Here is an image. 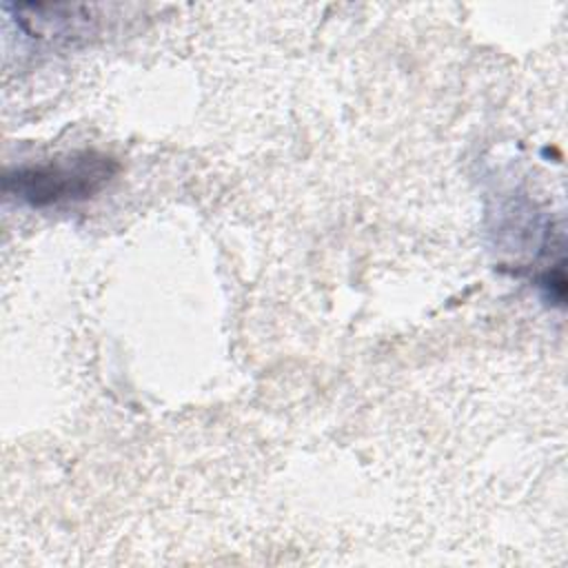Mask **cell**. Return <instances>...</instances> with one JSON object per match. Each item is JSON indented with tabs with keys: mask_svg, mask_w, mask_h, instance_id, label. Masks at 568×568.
I'll return each instance as SVG.
<instances>
[{
	"mask_svg": "<svg viewBox=\"0 0 568 568\" xmlns=\"http://www.w3.org/2000/svg\"><path fill=\"white\" fill-rule=\"evenodd\" d=\"M115 169L118 164L113 162V158L84 151L67 155L62 160L7 173L4 191L16 193L31 206L75 202L87 200L95 191H100L111 180Z\"/></svg>",
	"mask_w": 568,
	"mask_h": 568,
	"instance_id": "cell-1",
	"label": "cell"
}]
</instances>
